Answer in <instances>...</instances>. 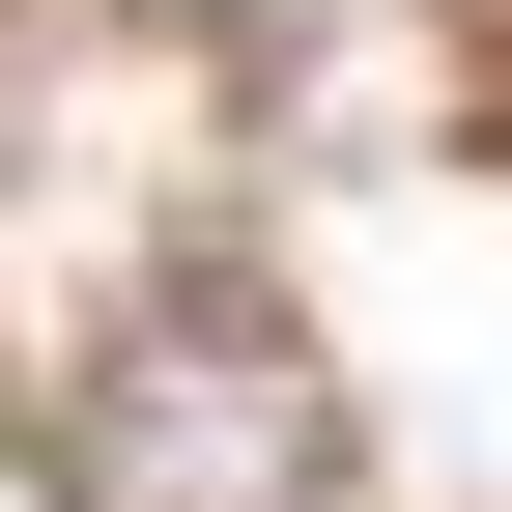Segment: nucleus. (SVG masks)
Returning a JSON list of instances; mask_svg holds the SVG:
<instances>
[{
  "instance_id": "nucleus-1",
  "label": "nucleus",
  "mask_w": 512,
  "mask_h": 512,
  "mask_svg": "<svg viewBox=\"0 0 512 512\" xmlns=\"http://www.w3.org/2000/svg\"><path fill=\"white\" fill-rule=\"evenodd\" d=\"M86 512H342V399H313L285 313H143L86 370Z\"/></svg>"
}]
</instances>
